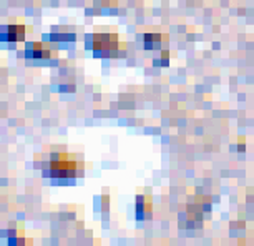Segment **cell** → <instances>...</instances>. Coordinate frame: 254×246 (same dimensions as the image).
I'll use <instances>...</instances> for the list:
<instances>
[{
    "mask_svg": "<svg viewBox=\"0 0 254 246\" xmlns=\"http://www.w3.org/2000/svg\"><path fill=\"white\" fill-rule=\"evenodd\" d=\"M80 168V163L68 153H54L50 157V163L45 166L44 175L52 180H71L76 176V171Z\"/></svg>",
    "mask_w": 254,
    "mask_h": 246,
    "instance_id": "1",
    "label": "cell"
},
{
    "mask_svg": "<svg viewBox=\"0 0 254 246\" xmlns=\"http://www.w3.org/2000/svg\"><path fill=\"white\" fill-rule=\"evenodd\" d=\"M122 43L115 33H92L87 37V48L93 52L97 59H110L118 54Z\"/></svg>",
    "mask_w": 254,
    "mask_h": 246,
    "instance_id": "2",
    "label": "cell"
},
{
    "mask_svg": "<svg viewBox=\"0 0 254 246\" xmlns=\"http://www.w3.org/2000/svg\"><path fill=\"white\" fill-rule=\"evenodd\" d=\"M23 57L28 60H47L57 59V50L47 47L44 42H30L23 48Z\"/></svg>",
    "mask_w": 254,
    "mask_h": 246,
    "instance_id": "3",
    "label": "cell"
},
{
    "mask_svg": "<svg viewBox=\"0 0 254 246\" xmlns=\"http://www.w3.org/2000/svg\"><path fill=\"white\" fill-rule=\"evenodd\" d=\"M27 35V28L23 25H18V23H13V25H3L0 28V40L5 43H17V42H23Z\"/></svg>",
    "mask_w": 254,
    "mask_h": 246,
    "instance_id": "4",
    "label": "cell"
},
{
    "mask_svg": "<svg viewBox=\"0 0 254 246\" xmlns=\"http://www.w3.org/2000/svg\"><path fill=\"white\" fill-rule=\"evenodd\" d=\"M151 213V205L148 203L146 196H136V220H146Z\"/></svg>",
    "mask_w": 254,
    "mask_h": 246,
    "instance_id": "5",
    "label": "cell"
},
{
    "mask_svg": "<svg viewBox=\"0 0 254 246\" xmlns=\"http://www.w3.org/2000/svg\"><path fill=\"white\" fill-rule=\"evenodd\" d=\"M160 33H145V48L146 50H153V48H160Z\"/></svg>",
    "mask_w": 254,
    "mask_h": 246,
    "instance_id": "6",
    "label": "cell"
},
{
    "mask_svg": "<svg viewBox=\"0 0 254 246\" xmlns=\"http://www.w3.org/2000/svg\"><path fill=\"white\" fill-rule=\"evenodd\" d=\"M47 40H75V35H71V33H52V35H45Z\"/></svg>",
    "mask_w": 254,
    "mask_h": 246,
    "instance_id": "7",
    "label": "cell"
}]
</instances>
